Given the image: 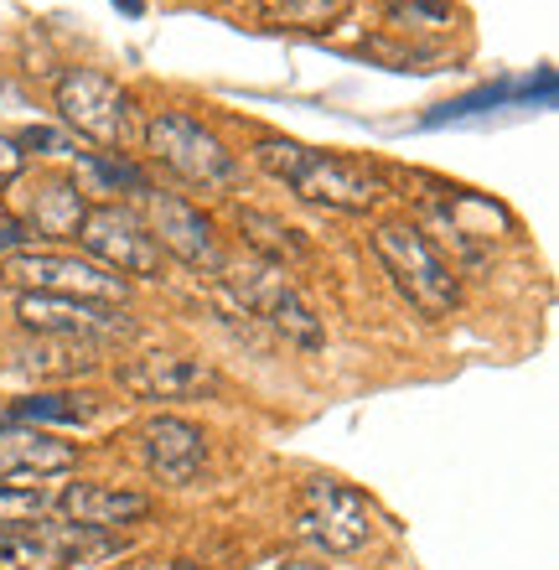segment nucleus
<instances>
[{
    "label": "nucleus",
    "instance_id": "nucleus-29",
    "mask_svg": "<svg viewBox=\"0 0 559 570\" xmlns=\"http://www.w3.org/2000/svg\"><path fill=\"white\" fill-rule=\"evenodd\" d=\"M136 570H197V566H187V560H146Z\"/></svg>",
    "mask_w": 559,
    "mask_h": 570
},
{
    "label": "nucleus",
    "instance_id": "nucleus-1",
    "mask_svg": "<svg viewBox=\"0 0 559 570\" xmlns=\"http://www.w3.org/2000/svg\"><path fill=\"white\" fill-rule=\"evenodd\" d=\"M254 166L270 171L274 181H286L296 197L317 203V208H337V213H368V208H378V197L389 193V181H383V171L373 161L337 156V150H311L286 136H259Z\"/></svg>",
    "mask_w": 559,
    "mask_h": 570
},
{
    "label": "nucleus",
    "instance_id": "nucleus-5",
    "mask_svg": "<svg viewBox=\"0 0 559 570\" xmlns=\"http://www.w3.org/2000/svg\"><path fill=\"white\" fill-rule=\"evenodd\" d=\"M290 529L317 556L348 560L358 550H368V540H373V529H378V509L358 488H348V482L311 478V482H301V493L290 503Z\"/></svg>",
    "mask_w": 559,
    "mask_h": 570
},
{
    "label": "nucleus",
    "instance_id": "nucleus-24",
    "mask_svg": "<svg viewBox=\"0 0 559 570\" xmlns=\"http://www.w3.org/2000/svg\"><path fill=\"white\" fill-rule=\"evenodd\" d=\"M363 52L383 58L393 73H436L440 62H446V47H440V42H420V37H409V42H368Z\"/></svg>",
    "mask_w": 559,
    "mask_h": 570
},
{
    "label": "nucleus",
    "instance_id": "nucleus-26",
    "mask_svg": "<svg viewBox=\"0 0 559 570\" xmlns=\"http://www.w3.org/2000/svg\"><path fill=\"white\" fill-rule=\"evenodd\" d=\"M21 156H62V150H73L68 130H52V125H27L21 136H11Z\"/></svg>",
    "mask_w": 559,
    "mask_h": 570
},
{
    "label": "nucleus",
    "instance_id": "nucleus-22",
    "mask_svg": "<svg viewBox=\"0 0 559 570\" xmlns=\"http://www.w3.org/2000/svg\"><path fill=\"white\" fill-rule=\"evenodd\" d=\"M58 488H62L58 478H47V482H0V529L52 519Z\"/></svg>",
    "mask_w": 559,
    "mask_h": 570
},
{
    "label": "nucleus",
    "instance_id": "nucleus-31",
    "mask_svg": "<svg viewBox=\"0 0 559 570\" xmlns=\"http://www.w3.org/2000/svg\"><path fill=\"white\" fill-rule=\"evenodd\" d=\"M274 570H327V566H311V560H280Z\"/></svg>",
    "mask_w": 559,
    "mask_h": 570
},
{
    "label": "nucleus",
    "instance_id": "nucleus-19",
    "mask_svg": "<svg viewBox=\"0 0 559 570\" xmlns=\"http://www.w3.org/2000/svg\"><path fill=\"white\" fill-rule=\"evenodd\" d=\"M99 347L89 343H68V337H42V343L21 347V368L27 374H42V379H78V374H93L99 358H93Z\"/></svg>",
    "mask_w": 559,
    "mask_h": 570
},
{
    "label": "nucleus",
    "instance_id": "nucleus-13",
    "mask_svg": "<svg viewBox=\"0 0 559 570\" xmlns=\"http://www.w3.org/2000/svg\"><path fill=\"white\" fill-rule=\"evenodd\" d=\"M140 456L161 488H192L208 472V435L182 415H156L140 425Z\"/></svg>",
    "mask_w": 559,
    "mask_h": 570
},
{
    "label": "nucleus",
    "instance_id": "nucleus-3",
    "mask_svg": "<svg viewBox=\"0 0 559 570\" xmlns=\"http://www.w3.org/2000/svg\"><path fill=\"white\" fill-rule=\"evenodd\" d=\"M218 275H223L233 306H239V312H249V316H259L274 337H286L290 347H306V353L327 347V327H321L317 306L301 296V285L290 281L286 265L249 255V259H239V265H228V259H223V271H218Z\"/></svg>",
    "mask_w": 559,
    "mask_h": 570
},
{
    "label": "nucleus",
    "instance_id": "nucleus-15",
    "mask_svg": "<svg viewBox=\"0 0 559 570\" xmlns=\"http://www.w3.org/2000/svg\"><path fill=\"white\" fill-rule=\"evenodd\" d=\"M52 513H58L62 524L120 534V529L151 519V498L136 493V488H109V482H62Z\"/></svg>",
    "mask_w": 559,
    "mask_h": 570
},
{
    "label": "nucleus",
    "instance_id": "nucleus-7",
    "mask_svg": "<svg viewBox=\"0 0 559 570\" xmlns=\"http://www.w3.org/2000/svg\"><path fill=\"white\" fill-rule=\"evenodd\" d=\"M52 105H58V120L93 146L124 150L136 140V99L99 68H68L52 89Z\"/></svg>",
    "mask_w": 559,
    "mask_h": 570
},
{
    "label": "nucleus",
    "instance_id": "nucleus-23",
    "mask_svg": "<svg viewBox=\"0 0 559 570\" xmlns=\"http://www.w3.org/2000/svg\"><path fill=\"white\" fill-rule=\"evenodd\" d=\"M259 11L270 16L274 27H332L342 16L352 11V0H270V6H259Z\"/></svg>",
    "mask_w": 559,
    "mask_h": 570
},
{
    "label": "nucleus",
    "instance_id": "nucleus-32",
    "mask_svg": "<svg viewBox=\"0 0 559 570\" xmlns=\"http://www.w3.org/2000/svg\"><path fill=\"white\" fill-rule=\"evenodd\" d=\"M6 425H16V415H11V400L0 405V431H6Z\"/></svg>",
    "mask_w": 559,
    "mask_h": 570
},
{
    "label": "nucleus",
    "instance_id": "nucleus-8",
    "mask_svg": "<svg viewBox=\"0 0 559 570\" xmlns=\"http://www.w3.org/2000/svg\"><path fill=\"white\" fill-rule=\"evenodd\" d=\"M0 281L16 285L21 296H83V301H114V306H124V296H130L124 275L104 271L93 259L37 249V244L0 259Z\"/></svg>",
    "mask_w": 559,
    "mask_h": 570
},
{
    "label": "nucleus",
    "instance_id": "nucleus-14",
    "mask_svg": "<svg viewBox=\"0 0 559 570\" xmlns=\"http://www.w3.org/2000/svg\"><path fill=\"white\" fill-rule=\"evenodd\" d=\"M89 213V187L78 177H37L16 197V224L27 228L31 239H73L78 224Z\"/></svg>",
    "mask_w": 559,
    "mask_h": 570
},
{
    "label": "nucleus",
    "instance_id": "nucleus-30",
    "mask_svg": "<svg viewBox=\"0 0 559 570\" xmlns=\"http://www.w3.org/2000/svg\"><path fill=\"white\" fill-rule=\"evenodd\" d=\"M124 16H146V0H114Z\"/></svg>",
    "mask_w": 559,
    "mask_h": 570
},
{
    "label": "nucleus",
    "instance_id": "nucleus-18",
    "mask_svg": "<svg viewBox=\"0 0 559 570\" xmlns=\"http://www.w3.org/2000/svg\"><path fill=\"white\" fill-rule=\"evenodd\" d=\"M104 410L109 405L99 400V394H73V390L21 394V400H11L16 425H42V431H52V425H73V431H83V425L104 421Z\"/></svg>",
    "mask_w": 559,
    "mask_h": 570
},
{
    "label": "nucleus",
    "instance_id": "nucleus-27",
    "mask_svg": "<svg viewBox=\"0 0 559 570\" xmlns=\"http://www.w3.org/2000/svg\"><path fill=\"white\" fill-rule=\"evenodd\" d=\"M21 166H27V156L16 150L11 136H0V187H11V181L21 177Z\"/></svg>",
    "mask_w": 559,
    "mask_h": 570
},
{
    "label": "nucleus",
    "instance_id": "nucleus-28",
    "mask_svg": "<svg viewBox=\"0 0 559 570\" xmlns=\"http://www.w3.org/2000/svg\"><path fill=\"white\" fill-rule=\"evenodd\" d=\"M31 234L21 224H16L11 213H0V255H16V249H27Z\"/></svg>",
    "mask_w": 559,
    "mask_h": 570
},
{
    "label": "nucleus",
    "instance_id": "nucleus-11",
    "mask_svg": "<svg viewBox=\"0 0 559 570\" xmlns=\"http://www.w3.org/2000/svg\"><path fill=\"white\" fill-rule=\"evenodd\" d=\"M140 203H146V228L161 244V255L182 259L187 271H202V275L223 271V239H218L212 218L197 203H187L177 193H161V187H151Z\"/></svg>",
    "mask_w": 559,
    "mask_h": 570
},
{
    "label": "nucleus",
    "instance_id": "nucleus-6",
    "mask_svg": "<svg viewBox=\"0 0 559 570\" xmlns=\"http://www.w3.org/2000/svg\"><path fill=\"white\" fill-rule=\"evenodd\" d=\"M130 550L124 534L37 519V524L0 529V570H104Z\"/></svg>",
    "mask_w": 559,
    "mask_h": 570
},
{
    "label": "nucleus",
    "instance_id": "nucleus-10",
    "mask_svg": "<svg viewBox=\"0 0 559 570\" xmlns=\"http://www.w3.org/2000/svg\"><path fill=\"white\" fill-rule=\"evenodd\" d=\"M16 322L37 337H68V343L114 347L130 343L140 322L114 301H83V296H16Z\"/></svg>",
    "mask_w": 559,
    "mask_h": 570
},
{
    "label": "nucleus",
    "instance_id": "nucleus-12",
    "mask_svg": "<svg viewBox=\"0 0 559 570\" xmlns=\"http://www.w3.org/2000/svg\"><path fill=\"white\" fill-rule=\"evenodd\" d=\"M114 384L140 405H182V400H208L223 390L218 368L187 353H140L114 368Z\"/></svg>",
    "mask_w": 559,
    "mask_h": 570
},
{
    "label": "nucleus",
    "instance_id": "nucleus-25",
    "mask_svg": "<svg viewBox=\"0 0 559 570\" xmlns=\"http://www.w3.org/2000/svg\"><path fill=\"white\" fill-rule=\"evenodd\" d=\"M78 161L89 166L104 187H124V193H136V197L151 193V177H146L140 166H130L124 156H114V150H78Z\"/></svg>",
    "mask_w": 559,
    "mask_h": 570
},
{
    "label": "nucleus",
    "instance_id": "nucleus-17",
    "mask_svg": "<svg viewBox=\"0 0 559 570\" xmlns=\"http://www.w3.org/2000/svg\"><path fill=\"white\" fill-rule=\"evenodd\" d=\"M508 105H555V73L539 68V83H533V78H518V83H487V89H477V94H461V99H451V105H440L436 115H425V125L471 120V115L508 109Z\"/></svg>",
    "mask_w": 559,
    "mask_h": 570
},
{
    "label": "nucleus",
    "instance_id": "nucleus-16",
    "mask_svg": "<svg viewBox=\"0 0 559 570\" xmlns=\"http://www.w3.org/2000/svg\"><path fill=\"white\" fill-rule=\"evenodd\" d=\"M78 466V446L58 441L42 425H6L0 431V482H47Z\"/></svg>",
    "mask_w": 559,
    "mask_h": 570
},
{
    "label": "nucleus",
    "instance_id": "nucleus-2",
    "mask_svg": "<svg viewBox=\"0 0 559 570\" xmlns=\"http://www.w3.org/2000/svg\"><path fill=\"white\" fill-rule=\"evenodd\" d=\"M368 244H373V255H378V265H383V275H389V285L420 316L440 322V316H451L456 306H461V275H456V265H446V255L430 244V234H425L420 224L389 218V224L373 228Z\"/></svg>",
    "mask_w": 559,
    "mask_h": 570
},
{
    "label": "nucleus",
    "instance_id": "nucleus-9",
    "mask_svg": "<svg viewBox=\"0 0 559 570\" xmlns=\"http://www.w3.org/2000/svg\"><path fill=\"white\" fill-rule=\"evenodd\" d=\"M73 239L83 244V255L93 265H104V271L124 275V281H161V271H167V255L151 239L146 218L120 208V203H89Z\"/></svg>",
    "mask_w": 559,
    "mask_h": 570
},
{
    "label": "nucleus",
    "instance_id": "nucleus-33",
    "mask_svg": "<svg viewBox=\"0 0 559 570\" xmlns=\"http://www.w3.org/2000/svg\"><path fill=\"white\" fill-rule=\"evenodd\" d=\"M228 6H270V0H228Z\"/></svg>",
    "mask_w": 559,
    "mask_h": 570
},
{
    "label": "nucleus",
    "instance_id": "nucleus-20",
    "mask_svg": "<svg viewBox=\"0 0 559 570\" xmlns=\"http://www.w3.org/2000/svg\"><path fill=\"white\" fill-rule=\"evenodd\" d=\"M239 228L243 239H249V249H254L259 259H274V265H296V259H306V244L296 239V228L280 224V218H270V213L259 208H239Z\"/></svg>",
    "mask_w": 559,
    "mask_h": 570
},
{
    "label": "nucleus",
    "instance_id": "nucleus-4",
    "mask_svg": "<svg viewBox=\"0 0 559 570\" xmlns=\"http://www.w3.org/2000/svg\"><path fill=\"white\" fill-rule=\"evenodd\" d=\"M140 140H146L156 166H167L171 177L197 187V193H228L243 177L239 156L223 146V136L197 115H187V109H156L146 130H140Z\"/></svg>",
    "mask_w": 559,
    "mask_h": 570
},
{
    "label": "nucleus",
    "instance_id": "nucleus-21",
    "mask_svg": "<svg viewBox=\"0 0 559 570\" xmlns=\"http://www.w3.org/2000/svg\"><path fill=\"white\" fill-rule=\"evenodd\" d=\"M378 11L399 37H440L451 31V0H378Z\"/></svg>",
    "mask_w": 559,
    "mask_h": 570
}]
</instances>
